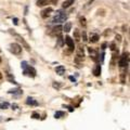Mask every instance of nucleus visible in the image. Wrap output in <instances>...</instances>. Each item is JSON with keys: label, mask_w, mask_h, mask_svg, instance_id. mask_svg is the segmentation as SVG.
Masks as SVG:
<instances>
[{"label": "nucleus", "mask_w": 130, "mask_h": 130, "mask_svg": "<svg viewBox=\"0 0 130 130\" xmlns=\"http://www.w3.org/2000/svg\"><path fill=\"white\" fill-rule=\"evenodd\" d=\"M67 18V15L66 14H64L62 11H59V12L57 13V15L53 17V20H52V22L53 23H57V22H64L65 20Z\"/></svg>", "instance_id": "obj_1"}, {"label": "nucleus", "mask_w": 130, "mask_h": 130, "mask_svg": "<svg viewBox=\"0 0 130 130\" xmlns=\"http://www.w3.org/2000/svg\"><path fill=\"white\" fill-rule=\"evenodd\" d=\"M129 53L126 52L122 54V57L119 59V61H118V65H119L120 67H125L128 65V61H129V57H128Z\"/></svg>", "instance_id": "obj_2"}, {"label": "nucleus", "mask_w": 130, "mask_h": 130, "mask_svg": "<svg viewBox=\"0 0 130 130\" xmlns=\"http://www.w3.org/2000/svg\"><path fill=\"white\" fill-rule=\"evenodd\" d=\"M10 50L11 52H13L14 54H20L22 52V47H21L18 43H12L10 46Z\"/></svg>", "instance_id": "obj_3"}, {"label": "nucleus", "mask_w": 130, "mask_h": 130, "mask_svg": "<svg viewBox=\"0 0 130 130\" xmlns=\"http://www.w3.org/2000/svg\"><path fill=\"white\" fill-rule=\"evenodd\" d=\"M64 40H65V43L68 46V48L71 49V50H74V48H75V45H74V40H73V39H72L69 36H66Z\"/></svg>", "instance_id": "obj_4"}, {"label": "nucleus", "mask_w": 130, "mask_h": 130, "mask_svg": "<svg viewBox=\"0 0 130 130\" xmlns=\"http://www.w3.org/2000/svg\"><path fill=\"white\" fill-rule=\"evenodd\" d=\"M62 29H63V27H62L61 25H57V26H55L54 28L52 29V32H51V35H52V36H59V35H61Z\"/></svg>", "instance_id": "obj_5"}, {"label": "nucleus", "mask_w": 130, "mask_h": 130, "mask_svg": "<svg viewBox=\"0 0 130 130\" xmlns=\"http://www.w3.org/2000/svg\"><path fill=\"white\" fill-rule=\"evenodd\" d=\"M53 11V9L52 8H47V9H45V10H42L41 11V16H42L43 18H47V17H49L50 16V14H51V12Z\"/></svg>", "instance_id": "obj_6"}, {"label": "nucleus", "mask_w": 130, "mask_h": 130, "mask_svg": "<svg viewBox=\"0 0 130 130\" xmlns=\"http://www.w3.org/2000/svg\"><path fill=\"white\" fill-rule=\"evenodd\" d=\"M55 72H57V74H59V75H63L65 73V67L63 65H59V66L55 68Z\"/></svg>", "instance_id": "obj_7"}, {"label": "nucleus", "mask_w": 130, "mask_h": 130, "mask_svg": "<svg viewBox=\"0 0 130 130\" xmlns=\"http://www.w3.org/2000/svg\"><path fill=\"white\" fill-rule=\"evenodd\" d=\"M74 1L75 0H65V1L63 2V4H62V7L65 9V8H68V7H71L72 4L74 3Z\"/></svg>", "instance_id": "obj_8"}, {"label": "nucleus", "mask_w": 130, "mask_h": 130, "mask_svg": "<svg viewBox=\"0 0 130 130\" xmlns=\"http://www.w3.org/2000/svg\"><path fill=\"white\" fill-rule=\"evenodd\" d=\"M74 38H75V40L77 41V42L80 41V32L78 29H75V31H74Z\"/></svg>", "instance_id": "obj_9"}, {"label": "nucleus", "mask_w": 130, "mask_h": 130, "mask_svg": "<svg viewBox=\"0 0 130 130\" xmlns=\"http://www.w3.org/2000/svg\"><path fill=\"white\" fill-rule=\"evenodd\" d=\"M88 51H89V53L91 54V57H93V60H96V61H97V57H98L97 51H94L92 48H88Z\"/></svg>", "instance_id": "obj_10"}, {"label": "nucleus", "mask_w": 130, "mask_h": 130, "mask_svg": "<svg viewBox=\"0 0 130 130\" xmlns=\"http://www.w3.org/2000/svg\"><path fill=\"white\" fill-rule=\"evenodd\" d=\"M71 28H72V23H69V22L65 23V25H64V27H63L64 32H71Z\"/></svg>", "instance_id": "obj_11"}, {"label": "nucleus", "mask_w": 130, "mask_h": 130, "mask_svg": "<svg viewBox=\"0 0 130 130\" xmlns=\"http://www.w3.org/2000/svg\"><path fill=\"white\" fill-rule=\"evenodd\" d=\"M49 3V0H38L37 1V6L38 7H45Z\"/></svg>", "instance_id": "obj_12"}, {"label": "nucleus", "mask_w": 130, "mask_h": 130, "mask_svg": "<svg viewBox=\"0 0 130 130\" xmlns=\"http://www.w3.org/2000/svg\"><path fill=\"white\" fill-rule=\"evenodd\" d=\"M93 74H94V76H100V74H101V66H100V65H97V66L94 67Z\"/></svg>", "instance_id": "obj_13"}, {"label": "nucleus", "mask_w": 130, "mask_h": 130, "mask_svg": "<svg viewBox=\"0 0 130 130\" xmlns=\"http://www.w3.org/2000/svg\"><path fill=\"white\" fill-rule=\"evenodd\" d=\"M91 42H97L98 40H99V35L97 34H92L91 36H90V39H89Z\"/></svg>", "instance_id": "obj_14"}, {"label": "nucleus", "mask_w": 130, "mask_h": 130, "mask_svg": "<svg viewBox=\"0 0 130 130\" xmlns=\"http://www.w3.org/2000/svg\"><path fill=\"white\" fill-rule=\"evenodd\" d=\"M9 107V103L8 102H1L0 103V110H6Z\"/></svg>", "instance_id": "obj_15"}, {"label": "nucleus", "mask_w": 130, "mask_h": 130, "mask_svg": "<svg viewBox=\"0 0 130 130\" xmlns=\"http://www.w3.org/2000/svg\"><path fill=\"white\" fill-rule=\"evenodd\" d=\"M34 99H32V98H28L27 99V101H26V103L27 104H32V105H37V102L36 101H32Z\"/></svg>", "instance_id": "obj_16"}, {"label": "nucleus", "mask_w": 130, "mask_h": 130, "mask_svg": "<svg viewBox=\"0 0 130 130\" xmlns=\"http://www.w3.org/2000/svg\"><path fill=\"white\" fill-rule=\"evenodd\" d=\"M64 115H65L64 112H57V113L54 114V117L55 118H61L62 116H64Z\"/></svg>", "instance_id": "obj_17"}, {"label": "nucleus", "mask_w": 130, "mask_h": 130, "mask_svg": "<svg viewBox=\"0 0 130 130\" xmlns=\"http://www.w3.org/2000/svg\"><path fill=\"white\" fill-rule=\"evenodd\" d=\"M80 24L82 25L83 27H85L86 25H87V23H86V18L83 17V16H82V17H80Z\"/></svg>", "instance_id": "obj_18"}, {"label": "nucleus", "mask_w": 130, "mask_h": 130, "mask_svg": "<svg viewBox=\"0 0 130 130\" xmlns=\"http://www.w3.org/2000/svg\"><path fill=\"white\" fill-rule=\"evenodd\" d=\"M81 37H82V40L83 41H87L88 39H87V34H86V32H81Z\"/></svg>", "instance_id": "obj_19"}, {"label": "nucleus", "mask_w": 130, "mask_h": 130, "mask_svg": "<svg viewBox=\"0 0 130 130\" xmlns=\"http://www.w3.org/2000/svg\"><path fill=\"white\" fill-rule=\"evenodd\" d=\"M57 41H59L60 46H63V38L61 37V35H59V39H57Z\"/></svg>", "instance_id": "obj_20"}, {"label": "nucleus", "mask_w": 130, "mask_h": 130, "mask_svg": "<svg viewBox=\"0 0 130 130\" xmlns=\"http://www.w3.org/2000/svg\"><path fill=\"white\" fill-rule=\"evenodd\" d=\"M111 50L112 51H115L116 50V46H115V43H111Z\"/></svg>", "instance_id": "obj_21"}, {"label": "nucleus", "mask_w": 130, "mask_h": 130, "mask_svg": "<svg viewBox=\"0 0 130 130\" xmlns=\"http://www.w3.org/2000/svg\"><path fill=\"white\" fill-rule=\"evenodd\" d=\"M116 39H117V41H122V36H120V35H116Z\"/></svg>", "instance_id": "obj_22"}, {"label": "nucleus", "mask_w": 130, "mask_h": 130, "mask_svg": "<svg viewBox=\"0 0 130 130\" xmlns=\"http://www.w3.org/2000/svg\"><path fill=\"white\" fill-rule=\"evenodd\" d=\"M32 118H39V115L38 114H36V113L32 114Z\"/></svg>", "instance_id": "obj_23"}, {"label": "nucleus", "mask_w": 130, "mask_h": 130, "mask_svg": "<svg viewBox=\"0 0 130 130\" xmlns=\"http://www.w3.org/2000/svg\"><path fill=\"white\" fill-rule=\"evenodd\" d=\"M106 46H107L106 43H103V45H102V49H105V48H106Z\"/></svg>", "instance_id": "obj_24"}, {"label": "nucleus", "mask_w": 130, "mask_h": 130, "mask_svg": "<svg viewBox=\"0 0 130 130\" xmlns=\"http://www.w3.org/2000/svg\"><path fill=\"white\" fill-rule=\"evenodd\" d=\"M51 1H52V3H57V0H51Z\"/></svg>", "instance_id": "obj_25"}, {"label": "nucleus", "mask_w": 130, "mask_h": 130, "mask_svg": "<svg viewBox=\"0 0 130 130\" xmlns=\"http://www.w3.org/2000/svg\"><path fill=\"white\" fill-rule=\"evenodd\" d=\"M2 77H3V76H2V74H1V72H0V80L2 79Z\"/></svg>", "instance_id": "obj_26"}, {"label": "nucleus", "mask_w": 130, "mask_h": 130, "mask_svg": "<svg viewBox=\"0 0 130 130\" xmlns=\"http://www.w3.org/2000/svg\"><path fill=\"white\" fill-rule=\"evenodd\" d=\"M1 61H2V60H1V57H0V63H1Z\"/></svg>", "instance_id": "obj_27"}, {"label": "nucleus", "mask_w": 130, "mask_h": 130, "mask_svg": "<svg viewBox=\"0 0 130 130\" xmlns=\"http://www.w3.org/2000/svg\"><path fill=\"white\" fill-rule=\"evenodd\" d=\"M1 120H2V118H1V117H0V122H1Z\"/></svg>", "instance_id": "obj_28"}]
</instances>
